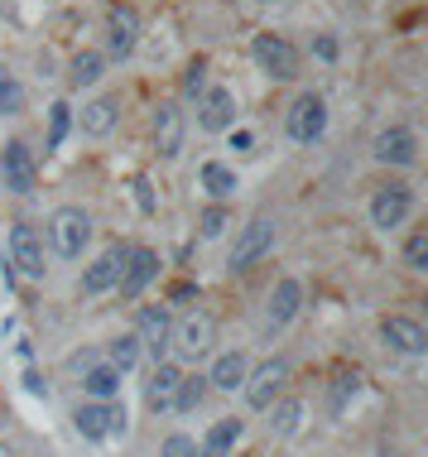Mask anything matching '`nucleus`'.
Returning <instances> with one entry per match:
<instances>
[{
  "mask_svg": "<svg viewBox=\"0 0 428 457\" xmlns=\"http://www.w3.org/2000/svg\"><path fill=\"white\" fill-rule=\"evenodd\" d=\"M226 227H231V207H226V203H212V207H202V217H198V231H202L207 241H217Z\"/></svg>",
  "mask_w": 428,
  "mask_h": 457,
  "instance_id": "nucleus-32",
  "label": "nucleus"
},
{
  "mask_svg": "<svg viewBox=\"0 0 428 457\" xmlns=\"http://www.w3.org/2000/svg\"><path fill=\"white\" fill-rule=\"evenodd\" d=\"M154 275H159V255L154 251H130L126 255V270H120V279H116V289H120V299H140L144 289L154 284Z\"/></svg>",
  "mask_w": 428,
  "mask_h": 457,
  "instance_id": "nucleus-18",
  "label": "nucleus"
},
{
  "mask_svg": "<svg viewBox=\"0 0 428 457\" xmlns=\"http://www.w3.org/2000/svg\"><path fill=\"white\" fill-rule=\"evenodd\" d=\"M241 434H246V424H241V419H217V424L207 428L198 457H231V448H236Z\"/></svg>",
  "mask_w": 428,
  "mask_h": 457,
  "instance_id": "nucleus-24",
  "label": "nucleus"
},
{
  "mask_svg": "<svg viewBox=\"0 0 428 457\" xmlns=\"http://www.w3.org/2000/svg\"><path fill=\"white\" fill-rule=\"evenodd\" d=\"M169 332H174V313L164 303H144L136 313V337H140V352H150L154 361H164L169 352Z\"/></svg>",
  "mask_w": 428,
  "mask_h": 457,
  "instance_id": "nucleus-9",
  "label": "nucleus"
},
{
  "mask_svg": "<svg viewBox=\"0 0 428 457\" xmlns=\"http://www.w3.org/2000/svg\"><path fill=\"white\" fill-rule=\"evenodd\" d=\"M106 366H116L120 376L140 366V337H136V332H120V337H111V347H106Z\"/></svg>",
  "mask_w": 428,
  "mask_h": 457,
  "instance_id": "nucleus-27",
  "label": "nucleus"
},
{
  "mask_svg": "<svg viewBox=\"0 0 428 457\" xmlns=\"http://www.w3.org/2000/svg\"><path fill=\"white\" fill-rule=\"evenodd\" d=\"M260 5H275V0H260Z\"/></svg>",
  "mask_w": 428,
  "mask_h": 457,
  "instance_id": "nucleus-41",
  "label": "nucleus"
},
{
  "mask_svg": "<svg viewBox=\"0 0 428 457\" xmlns=\"http://www.w3.org/2000/svg\"><path fill=\"white\" fill-rule=\"evenodd\" d=\"M159 457H198V443H193L188 434H169L164 448H159Z\"/></svg>",
  "mask_w": 428,
  "mask_h": 457,
  "instance_id": "nucleus-35",
  "label": "nucleus"
},
{
  "mask_svg": "<svg viewBox=\"0 0 428 457\" xmlns=\"http://www.w3.org/2000/svg\"><path fill=\"white\" fill-rule=\"evenodd\" d=\"M0 183H5L10 193H34L39 169H34V154L24 140H10L5 150H0Z\"/></svg>",
  "mask_w": 428,
  "mask_h": 457,
  "instance_id": "nucleus-10",
  "label": "nucleus"
},
{
  "mask_svg": "<svg viewBox=\"0 0 428 457\" xmlns=\"http://www.w3.org/2000/svg\"><path fill=\"white\" fill-rule=\"evenodd\" d=\"M284 130H289V140H299V145L323 140V135H327V102L317 92L293 96V106L284 111Z\"/></svg>",
  "mask_w": 428,
  "mask_h": 457,
  "instance_id": "nucleus-4",
  "label": "nucleus"
},
{
  "mask_svg": "<svg viewBox=\"0 0 428 457\" xmlns=\"http://www.w3.org/2000/svg\"><path fill=\"white\" fill-rule=\"evenodd\" d=\"M405 265L414 270V275L428 270V231H414V237L405 241Z\"/></svg>",
  "mask_w": 428,
  "mask_h": 457,
  "instance_id": "nucleus-33",
  "label": "nucleus"
},
{
  "mask_svg": "<svg viewBox=\"0 0 428 457\" xmlns=\"http://www.w3.org/2000/svg\"><path fill=\"white\" fill-rule=\"evenodd\" d=\"M371 154L381 159V164H395V169H409L414 159H419V135H414L409 126H385L381 135H375Z\"/></svg>",
  "mask_w": 428,
  "mask_h": 457,
  "instance_id": "nucleus-11",
  "label": "nucleus"
},
{
  "mask_svg": "<svg viewBox=\"0 0 428 457\" xmlns=\"http://www.w3.org/2000/svg\"><path fill=\"white\" fill-rule=\"evenodd\" d=\"M284 380H289V361H265L260 370H251L246 376V404L251 410H270V404L279 400V390H284Z\"/></svg>",
  "mask_w": 428,
  "mask_h": 457,
  "instance_id": "nucleus-12",
  "label": "nucleus"
},
{
  "mask_svg": "<svg viewBox=\"0 0 428 457\" xmlns=\"http://www.w3.org/2000/svg\"><path fill=\"white\" fill-rule=\"evenodd\" d=\"M381 342H385V347H395V352H405V356H419L428 347V332H424L419 318L390 313V318H381Z\"/></svg>",
  "mask_w": 428,
  "mask_h": 457,
  "instance_id": "nucleus-16",
  "label": "nucleus"
},
{
  "mask_svg": "<svg viewBox=\"0 0 428 457\" xmlns=\"http://www.w3.org/2000/svg\"><path fill=\"white\" fill-rule=\"evenodd\" d=\"M414 212V193L409 183H385V188H375L371 197V227L375 231H395L405 227V217Z\"/></svg>",
  "mask_w": 428,
  "mask_h": 457,
  "instance_id": "nucleus-7",
  "label": "nucleus"
},
{
  "mask_svg": "<svg viewBox=\"0 0 428 457\" xmlns=\"http://www.w3.org/2000/svg\"><path fill=\"white\" fill-rule=\"evenodd\" d=\"M212 342H217L212 313H188V318H178V323H174V332H169V347H174L183 361L207 356V352H212Z\"/></svg>",
  "mask_w": 428,
  "mask_h": 457,
  "instance_id": "nucleus-5",
  "label": "nucleus"
},
{
  "mask_svg": "<svg viewBox=\"0 0 428 457\" xmlns=\"http://www.w3.org/2000/svg\"><path fill=\"white\" fill-rule=\"evenodd\" d=\"M303 308V284L299 279H279L270 289V303H265V332H284Z\"/></svg>",
  "mask_w": 428,
  "mask_h": 457,
  "instance_id": "nucleus-15",
  "label": "nucleus"
},
{
  "mask_svg": "<svg viewBox=\"0 0 428 457\" xmlns=\"http://www.w3.org/2000/svg\"><path fill=\"white\" fill-rule=\"evenodd\" d=\"M313 54L323 58V63H333V58H337V39H333V34H317V39H313Z\"/></svg>",
  "mask_w": 428,
  "mask_h": 457,
  "instance_id": "nucleus-38",
  "label": "nucleus"
},
{
  "mask_svg": "<svg viewBox=\"0 0 428 457\" xmlns=\"http://www.w3.org/2000/svg\"><path fill=\"white\" fill-rule=\"evenodd\" d=\"M202 400H207V376H183L178 380V395H174V410L178 414H193Z\"/></svg>",
  "mask_w": 428,
  "mask_h": 457,
  "instance_id": "nucleus-29",
  "label": "nucleus"
},
{
  "mask_svg": "<svg viewBox=\"0 0 428 457\" xmlns=\"http://www.w3.org/2000/svg\"><path fill=\"white\" fill-rule=\"evenodd\" d=\"M102 68H106V58L92 54V48H82V54H72V63H68V82L72 87H96V82H102Z\"/></svg>",
  "mask_w": 428,
  "mask_h": 457,
  "instance_id": "nucleus-26",
  "label": "nucleus"
},
{
  "mask_svg": "<svg viewBox=\"0 0 428 457\" xmlns=\"http://www.w3.org/2000/svg\"><path fill=\"white\" fill-rule=\"evenodd\" d=\"M140 44V15L136 5H111L106 10V48H111V58H130Z\"/></svg>",
  "mask_w": 428,
  "mask_h": 457,
  "instance_id": "nucleus-13",
  "label": "nucleus"
},
{
  "mask_svg": "<svg viewBox=\"0 0 428 457\" xmlns=\"http://www.w3.org/2000/svg\"><path fill=\"white\" fill-rule=\"evenodd\" d=\"M24 102H29V92H24V82L0 63V116H20Z\"/></svg>",
  "mask_w": 428,
  "mask_h": 457,
  "instance_id": "nucleus-28",
  "label": "nucleus"
},
{
  "mask_svg": "<svg viewBox=\"0 0 428 457\" xmlns=\"http://www.w3.org/2000/svg\"><path fill=\"white\" fill-rule=\"evenodd\" d=\"M202 87H207V63H202V58H193L188 72H183V96H193V102H198Z\"/></svg>",
  "mask_w": 428,
  "mask_h": 457,
  "instance_id": "nucleus-34",
  "label": "nucleus"
},
{
  "mask_svg": "<svg viewBox=\"0 0 428 457\" xmlns=\"http://www.w3.org/2000/svg\"><path fill=\"white\" fill-rule=\"evenodd\" d=\"M178 380H183V366L178 361H159L154 366V376H150V410L154 414H164V410H174V395H178Z\"/></svg>",
  "mask_w": 428,
  "mask_h": 457,
  "instance_id": "nucleus-21",
  "label": "nucleus"
},
{
  "mask_svg": "<svg viewBox=\"0 0 428 457\" xmlns=\"http://www.w3.org/2000/svg\"><path fill=\"white\" fill-rule=\"evenodd\" d=\"M68 130H72V106L68 102H54L48 106V150H63V140H68Z\"/></svg>",
  "mask_w": 428,
  "mask_h": 457,
  "instance_id": "nucleus-30",
  "label": "nucleus"
},
{
  "mask_svg": "<svg viewBox=\"0 0 428 457\" xmlns=\"http://www.w3.org/2000/svg\"><path fill=\"white\" fill-rule=\"evenodd\" d=\"M357 390H361V376H357V370H342L337 386H333V404L342 410V404H347V395H357Z\"/></svg>",
  "mask_w": 428,
  "mask_h": 457,
  "instance_id": "nucleus-36",
  "label": "nucleus"
},
{
  "mask_svg": "<svg viewBox=\"0 0 428 457\" xmlns=\"http://www.w3.org/2000/svg\"><path fill=\"white\" fill-rule=\"evenodd\" d=\"M270 410H275L270 428H275L279 438H284V434H293V428H299V419H303V400H275Z\"/></svg>",
  "mask_w": 428,
  "mask_h": 457,
  "instance_id": "nucleus-31",
  "label": "nucleus"
},
{
  "mask_svg": "<svg viewBox=\"0 0 428 457\" xmlns=\"http://www.w3.org/2000/svg\"><path fill=\"white\" fill-rule=\"evenodd\" d=\"M270 245H275V221L270 217H251L246 227L236 231V241H231L226 265L231 270H251L260 255H270Z\"/></svg>",
  "mask_w": 428,
  "mask_h": 457,
  "instance_id": "nucleus-6",
  "label": "nucleus"
},
{
  "mask_svg": "<svg viewBox=\"0 0 428 457\" xmlns=\"http://www.w3.org/2000/svg\"><path fill=\"white\" fill-rule=\"evenodd\" d=\"M48 241H54V251L63 255V261H78L92 245V217L82 212V207H58V212L48 217Z\"/></svg>",
  "mask_w": 428,
  "mask_h": 457,
  "instance_id": "nucleus-1",
  "label": "nucleus"
},
{
  "mask_svg": "<svg viewBox=\"0 0 428 457\" xmlns=\"http://www.w3.org/2000/svg\"><path fill=\"white\" fill-rule=\"evenodd\" d=\"M72 424H78V434L87 443H106V438L126 434V404L120 400H87V404H78Z\"/></svg>",
  "mask_w": 428,
  "mask_h": 457,
  "instance_id": "nucleus-3",
  "label": "nucleus"
},
{
  "mask_svg": "<svg viewBox=\"0 0 428 457\" xmlns=\"http://www.w3.org/2000/svg\"><path fill=\"white\" fill-rule=\"evenodd\" d=\"M198 183H202V193L212 197V203H231L241 188V179H236V169L222 164V159H207V164L198 169Z\"/></svg>",
  "mask_w": 428,
  "mask_h": 457,
  "instance_id": "nucleus-20",
  "label": "nucleus"
},
{
  "mask_svg": "<svg viewBox=\"0 0 428 457\" xmlns=\"http://www.w3.org/2000/svg\"><path fill=\"white\" fill-rule=\"evenodd\" d=\"M0 457H10V448H5V443H0Z\"/></svg>",
  "mask_w": 428,
  "mask_h": 457,
  "instance_id": "nucleus-40",
  "label": "nucleus"
},
{
  "mask_svg": "<svg viewBox=\"0 0 428 457\" xmlns=\"http://www.w3.org/2000/svg\"><path fill=\"white\" fill-rule=\"evenodd\" d=\"M120 120V106L116 96H96V102L82 106V135H92V140H102V135H111Z\"/></svg>",
  "mask_w": 428,
  "mask_h": 457,
  "instance_id": "nucleus-23",
  "label": "nucleus"
},
{
  "mask_svg": "<svg viewBox=\"0 0 428 457\" xmlns=\"http://www.w3.org/2000/svg\"><path fill=\"white\" fill-rule=\"evenodd\" d=\"M246 376H251L246 352H222V356H217V366L207 370V386H217V390H231V395H236L241 386H246Z\"/></svg>",
  "mask_w": 428,
  "mask_h": 457,
  "instance_id": "nucleus-22",
  "label": "nucleus"
},
{
  "mask_svg": "<svg viewBox=\"0 0 428 457\" xmlns=\"http://www.w3.org/2000/svg\"><path fill=\"white\" fill-rule=\"evenodd\" d=\"M251 145H255L251 130H236V135H231V150H251Z\"/></svg>",
  "mask_w": 428,
  "mask_h": 457,
  "instance_id": "nucleus-39",
  "label": "nucleus"
},
{
  "mask_svg": "<svg viewBox=\"0 0 428 457\" xmlns=\"http://www.w3.org/2000/svg\"><path fill=\"white\" fill-rule=\"evenodd\" d=\"M198 126L212 130V135L231 130V126H236V96H231L226 87H202V96H198Z\"/></svg>",
  "mask_w": 428,
  "mask_h": 457,
  "instance_id": "nucleus-17",
  "label": "nucleus"
},
{
  "mask_svg": "<svg viewBox=\"0 0 428 457\" xmlns=\"http://www.w3.org/2000/svg\"><path fill=\"white\" fill-rule=\"evenodd\" d=\"M5 251H10V265L20 270L24 279H44V237L34 227H10V241H5Z\"/></svg>",
  "mask_w": 428,
  "mask_h": 457,
  "instance_id": "nucleus-8",
  "label": "nucleus"
},
{
  "mask_svg": "<svg viewBox=\"0 0 428 457\" xmlns=\"http://www.w3.org/2000/svg\"><path fill=\"white\" fill-rule=\"evenodd\" d=\"M82 390H87V400H120V370L106 361H92L87 376H82Z\"/></svg>",
  "mask_w": 428,
  "mask_h": 457,
  "instance_id": "nucleus-25",
  "label": "nucleus"
},
{
  "mask_svg": "<svg viewBox=\"0 0 428 457\" xmlns=\"http://www.w3.org/2000/svg\"><path fill=\"white\" fill-rule=\"evenodd\" d=\"M130 188H136V207H140V212L144 217H154V188H150V179H144V174H136V183H130Z\"/></svg>",
  "mask_w": 428,
  "mask_h": 457,
  "instance_id": "nucleus-37",
  "label": "nucleus"
},
{
  "mask_svg": "<svg viewBox=\"0 0 428 457\" xmlns=\"http://www.w3.org/2000/svg\"><path fill=\"white\" fill-rule=\"evenodd\" d=\"M183 111L174 106V102H164L154 111V150L164 154V159H178L183 154Z\"/></svg>",
  "mask_w": 428,
  "mask_h": 457,
  "instance_id": "nucleus-19",
  "label": "nucleus"
},
{
  "mask_svg": "<svg viewBox=\"0 0 428 457\" xmlns=\"http://www.w3.org/2000/svg\"><path fill=\"white\" fill-rule=\"evenodd\" d=\"M251 58H255V68L265 72V78H275V82H289V78H299V48H293L284 34H255L251 39Z\"/></svg>",
  "mask_w": 428,
  "mask_h": 457,
  "instance_id": "nucleus-2",
  "label": "nucleus"
},
{
  "mask_svg": "<svg viewBox=\"0 0 428 457\" xmlns=\"http://www.w3.org/2000/svg\"><path fill=\"white\" fill-rule=\"evenodd\" d=\"M126 245H106L96 261L82 270V294L87 299H96V294H106V289H116V279H120V270H126Z\"/></svg>",
  "mask_w": 428,
  "mask_h": 457,
  "instance_id": "nucleus-14",
  "label": "nucleus"
}]
</instances>
